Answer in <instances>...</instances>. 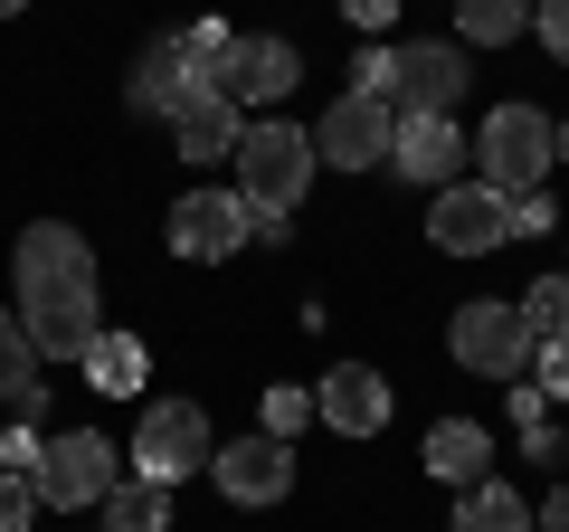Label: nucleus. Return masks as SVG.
I'll list each match as a JSON object with an SVG mask.
<instances>
[{
	"label": "nucleus",
	"instance_id": "obj_9",
	"mask_svg": "<svg viewBox=\"0 0 569 532\" xmlns=\"http://www.w3.org/2000/svg\"><path fill=\"white\" fill-rule=\"evenodd\" d=\"M389 144H399V105H389V96H342L323 124H313V152H323L332 171L389 162Z\"/></svg>",
	"mask_w": 569,
	"mask_h": 532
},
{
	"label": "nucleus",
	"instance_id": "obj_27",
	"mask_svg": "<svg viewBox=\"0 0 569 532\" xmlns=\"http://www.w3.org/2000/svg\"><path fill=\"white\" fill-rule=\"evenodd\" d=\"M531 381H541V400H569V333L531 352Z\"/></svg>",
	"mask_w": 569,
	"mask_h": 532
},
{
	"label": "nucleus",
	"instance_id": "obj_3",
	"mask_svg": "<svg viewBox=\"0 0 569 532\" xmlns=\"http://www.w3.org/2000/svg\"><path fill=\"white\" fill-rule=\"evenodd\" d=\"M475 162H485V190L522 200V190H541V171L560 162V124H550L541 105H493V115L475 124Z\"/></svg>",
	"mask_w": 569,
	"mask_h": 532
},
{
	"label": "nucleus",
	"instance_id": "obj_35",
	"mask_svg": "<svg viewBox=\"0 0 569 532\" xmlns=\"http://www.w3.org/2000/svg\"><path fill=\"white\" fill-rule=\"evenodd\" d=\"M560 162H569V124H560Z\"/></svg>",
	"mask_w": 569,
	"mask_h": 532
},
{
	"label": "nucleus",
	"instance_id": "obj_30",
	"mask_svg": "<svg viewBox=\"0 0 569 532\" xmlns=\"http://www.w3.org/2000/svg\"><path fill=\"white\" fill-rule=\"evenodd\" d=\"M351 96H389V48H361L351 58Z\"/></svg>",
	"mask_w": 569,
	"mask_h": 532
},
{
	"label": "nucleus",
	"instance_id": "obj_1",
	"mask_svg": "<svg viewBox=\"0 0 569 532\" xmlns=\"http://www.w3.org/2000/svg\"><path fill=\"white\" fill-rule=\"evenodd\" d=\"M10 286H20V333H29L39 362H86L96 352L104 305H96V247H86V228H67V219L20 228Z\"/></svg>",
	"mask_w": 569,
	"mask_h": 532
},
{
	"label": "nucleus",
	"instance_id": "obj_22",
	"mask_svg": "<svg viewBox=\"0 0 569 532\" xmlns=\"http://www.w3.org/2000/svg\"><path fill=\"white\" fill-rule=\"evenodd\" d=\"M522 324H531V343H560V333H569V266L522 295Z\"/></svg>",
	"mask_w": 569,
	"mask_h": 532
},
{
	"label": "nucleus",
	"instance_id": "obj_21",
	"mask_svg": "<svg viewBox=\"0 0 569 532\" xmlns=\"http://www.w3.org/2000/svg\"><path fill=\"white\" fill-rule=\"evenodd\" d=\"M531 29V0H456V39L466 48H512Z\"/></svg>",
	"mask_w": 569,
	"mask_h": 532
},
{
	"label": "nucleus",
	"instance_id": "obj_33",
	"mask_svg": "<svg viewBox=\"0 0 569 532\" xmlns=\"http://www.w3.org/2000/svg\"><path fill=\"white\" fill-rule=\"evenodd\" d=\"M531 532H569V485H560V494H550V504H541V513H531Z\"/></svg>",
	"mask_w": 569,
	"mask_h": 532
},
{
	"label": "nucleus",
	"instance_id": "obj_17",
	"mask_svg": "<svg viewBox=\"0 0 569 532\" xmlns=\"http://www.w3.org/2000/svg\"><path fill=\"white\" fill-rule=\"evenodd\" d=\"M485 456H493V437L475 428V418H437V428H427V475H437V485H485Z\"/></svg>",
	"mask_w": 569,
	"mask_h": 532
},
{
	"label": "nucleus",
	"instance_id": "obj_15",
	"mask_svg": "<svg viewBox=\"0 0 569 532\" xmlns=\"http://www.w3.org/2000/svg\"><path fill=\"white\" fill-rule=\"evenodd\" d=\"M238 134H247V115L219 96V86H190L181 115H171V144H181L190 162H238Z\"/></svg>",
	"mask_w": 569,
	"mask_h": 532
},
{
	"label": "nucleus",
	"instance_id": "obj_7",
	"mask_svg": "<svg viewBox=\"0 0 569 532\" xmlns=\"http://www.w3.org/2000/svg\"><path fill=\"white\" fill-rule=\"evenodd\" d=\"M466 48H447V39H408V48H389V105L399 115H456L466 105Z\"/></svg>",
	"mask_w": 569,
	"mask_h": 532
},
{
	"label": "nucleus",
	"instance_id": "obj_8",
	"mask_svg": "<svg viewBox=\"0 0 569 532\" xmlns=\"http://www.w3.org/2000/svg\"><path fill=\"white\" fill-rule=\"evenodd\" d=\"M171 257H190V266H219V257H238L247 238H257V219H247V200L238 190H190V200H171Z\"/></svg>",
	"mask_w": 569,
	"mask_h": 532
},
{
	"label": "nucleus",
	"instance_id": "obj_16",
	"mask_svg": "<svg viewBox=\"0 0 569 532\" xmlns=\"http://www.w3.org/2000/svg\"><path fill=\"white\" fill-rule=\"evenodd\" d=\"M190 86H209V77L181 58V29H171V39H152V48L133 58V86H123V96H133V115H162V124H171Z\"/></svg>",
	"mask_w": 569,
	"mask_h": 532
},
{
	"label": "nucleus",
	"instance_id": "obj_23",
	"mask_svg": "<svg viewBox=\"0 0 569 532\" xmlns=\"http://www.w3.org/2000/svg\"><path fill=\"white\" fill-rule=\"evenodd\" d=\"M29 362H39V352H29L20 314H0V410H10V400H20V390H29Z\"/></svg>",
	"mask_w": 569,
	"mask_h": 532
},
{
	"label": "nucleus",
	"instance_id": "obj_14",
	"mask_svg": "<svg viewBox=\"0 0 569 532\" xmlns=\"http://www.w3.org/2000/svg\"><path fill=\"white\" fill-rule=\"evenodd\" d=\"M313 418L342 428V437H380V428H389V381H380L370 362L323 371V381H313Z\"/></svg>",
	"mask_w": 569,
	"mask_h": 532
},
{
	"label": "nucleus",
	"instance_id": "obj_10",
	"mask_svg": "<svg viewBox=\"0 0 569 532\" xmlns=\"http://www.w3.org/2000/svg\"><path fill=\"white\" fill-rule=\"evenodd\" d=\"M427 238L447 247V257H485V247L512 238V200L485 181H447L437 190V209H427Z\"/></svg>",
	"mask_w": 569,
	"mask_h": 532
},
{
	"label": "nucleus",
	"instance_id": "obj_28",
	"mask_svg": "<svg viewBox=\"0 0 569 532\" xmlns=\"http://www.w3.org/2000/svg\"><path fill=\"white\" fill-rule=\"evenodd\" d=\"M531 29H541L550 58H569V0H531Z\"/></svg>",
	"mask_w": 569,
	"mask_h": 532
},
{
	"label": "nucleus",
	"instance_id": "obj_12",
	"mask_svg": "<svg viewBox=\"0 0 569 532\" xmlns=\"http://www.w3.org/2000/svg\"><path fill=\"white\" fill-rule=\"evenodd\" d=\"M209 475H219V494L228 504H284V494H295V447H284V437H228L219 456H209Z\"/></svg>",
	"mask_w": 569,
	"mask_h": 532
},
{
	"label": "nucleus",
	"instance_id": "obj_34",
	"mask_svg": "<svg viewBox=\"0 0 569 532\" xmlns=\"http://www.w3.org/2000/svg\"><path fill=\"white\" fill-rule=\"evenodd\" d=\"M20 10H29V0H0V20H20Z\"/></svg>",
	"mask_w": 569,
	"mask_h": 532
},
{
	"label": "nucleus",
	"instance_id": "obj_5",
	"mask_svg": "<svg viewBox=\"0 0 569 532\" xmlns=\"http://www.w3.org/2000/svg\"><path fill=\"white\" fill-rule=\"evenodd\" d=\"M29 485H39V504L86 513V504H104V494L123 485V447L104 428H58L39 447V466H29Z\"/></svg>",
	"mask_w": 569,
	"mask_h": 532
},
{
	"label": "nucleus",
	"instance_id": "obj_24",
	"mask_svg": "<svg viewBox=\"0 0 569 532\" xmlns=\"http://www.w3.org/2000/svg\"><path fill=\"white\" fill-rule=\"evenodd\" d=\"M228 48H238V29H219V20H190V29H181V58L200 67V77H219Z\"/></svg>",
	"mask_w": 569,
	"mask_h": 532
},
{
	"label": "nucleus",
	"instance_id": "obj_2",
	"mask_svg": "<svg viewBox=\"0 0 569 532\" xmlns=\"http://www.w3.org/2000/svg\"><path fill=\"white\" fill-rule=\"evenodd\" d=\"M313 171H323V152H313L305 124L247 115V134H238V200H247V219H257V228H284V219H295L305 190H313Z\"/></svg>",
	"mask_w": 569,
	"mask_h": 532
},
{
	"label": "nucleus",
	"instance_id": "obj_20",
	"mask_svg": "<svg viewBox=\"0 0 569 532\" xmlns=\"http://www.w3.org/2000/svg\"><path fill=\"white\" fill-rule=\"evenodd\" d=\"M456 532H531V504H522L512 485H493V475H485V485L456 494Z\"/></svg>",
	"mask_w": 569,
	"mask_h": 532
},
{
	"label": "nucleus",
	"instance_id": "obj_19",
	"mask_svg": "<svg viewBox=\"0 0 569 532\" xmlns=\"http://www.w3.org/2000/svg\"><path fill=\"white\" fill-rule=\"evenodd\" d=\"M104 532H171V485H152V475H123V485L104 494Z\"/></svg>",
	"mask_w": 569,
	"mask_h": 532
},
{
	"label": "nucleus",
	"instance_id": "obj_25",
	"mask_svg": "<svg viewBox=\"0 0 569 532\" xmlns=\"http://www.w3.org/2000/svg\"><path fill=\"white\" fill-rule=\"evenodd\" d=\"M266 437H284V447H295V428H305V418H313V390H266Z\"/></svg>",
	"mask_w": 569,
	"mask_h": 532
},
{
	"label": "nucleus",
	"instance_id": "obj_13",
	"mask_svg": "<svg viewBox=\"0 0 569 532\" xmlns=\"http://www.w3.org/2000/svg\"><path fill=\"white\" fill-rule=\"evenodd\" d=\"M466 152H475V144L456 134V115H399V144H389V171H399V181H418V190H447Z\"/></svg>",
	"mask_w": 569,
	"mask_h": 532
},
{
	"label": "nucleus",
	"instance_id": "obj_4",
	"mask_svg": "<svg viewBox=\"0 0 569 532\" xmlns=\"http://www.w3.org/2000/svg\"><path fill=\"white\" fill-rule=\"evenodd\" d=\"M447 352L475 371V381H531V324H522V305L512 295H466L456 305V324H447Z\"/></svg>",
	"mask_w": 569,
	"mask_h": 532
},
{
	"label": "nucleus",
	"instance_id": "obj_11",
	"mask_svg": "<svg viewBox=\"0 0 569 532\" xmlns=\"http://www.w3.org/2000/svg\"><path fill=\"white\" fill-rule=\"evenodd\" d=\"M295 77H305V58H295L284 39H238V48L219 58V77H209V86H219L238 115H276V105L295 96Z\"/></svg>",
	"mask_w": 569,
	"mask_h": 532
},
{
	"label": "nucleus",
	"instance_id": "obj_26",
	"mask_svg": "<svg viewBox=\"0 0 569 532\" xmlns=\"http://www.w3.org/2000/svg\"><path fill=\"white\" fill-rule=\"evenodd\" d=\"M29 523H39V485L0 466V532H29Z\"/></svg>",
	"mask_w": 569,
	"mask_h": 532
},
{
	"label": "nucleus",
	"instance_id": "obj_18",
	"mask_svg": "<svg viewBox=\"0 0 569 532\" xmlns=\"http://www.w3.org/2000/svg\"><path fill=\"white\" fill-rule=\"evenodd\" d=\"M86 390H104V400H133L142 381H152V352L133 343V333H96V352H86Z\"/></svg>",
	"mask_w": 569,
	"mask_h": 532
},
{
	"label": "nucleus",
	"instance_id": "obj_31",
	"mask_svg": "<svg viewBox=\"0 0 569 532\" xmlns=\"http://www.w3.org/2000/svg\"><path fill=\"white\" fill-rule=\"evenodd\" d=\"M541 228H550V200H541V190H522V200H512V238H541Z\"/></svg>",
	"mask_w": 569,
	"mask_h": 532
},
{
	"label": "nucleus",
	"instance_id": "obj_6",
	"mask_svg": "<svg viewBox=\"0 0 569 532\" xmlns=\"http://www.w3.org/2000/svg\"><path fill=\"white\" fill-rule=\"evenodd\" d=\"M209 456H219V437H209L200 400H152V410L133 418V475H152V485H181Z\"/></svg>",
	"mask_w": 569,
	"mask_h": 532
},
{
	"label": "nucleus",
	"instance_id": "obj_29",
	"mask_svg": "<svg viewBox=\"0 0 569 532\" xmlns=\"http://www.w3.org/2000/svg\"><path fill=\"white\" fill-rule=\"evenodd\" d=\"M39 447H48V437H39V428H29V418H20V428L0 437V466H10V475H29V466H39Z\"/></svg>",
	"mask_w": 569,
	"mask_h": 532
},
{
	"label": "nucleus",
	"instance_id": "obj_32",
	"mask_svg": "<svg viewBox=\"0 0 569 532\" xmlns=\"http://www.w3.org/2000/svg\"><path fill=\"white\" fill-rule=\"evenodd\" d=\"M342 20L351 29H389V20H399V0H342Z\"/></svg>",
	"mask_w": 569,
	"mask_h": 532
}]
</instances>
